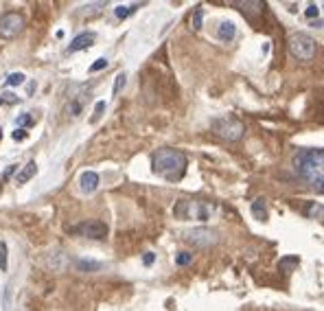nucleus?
<instances>
[{"label": "nucleus", "mask_w": 324, "mask_h": 311, "mask_svg": "<svg viewBox=\"0 0 324 311\" xmlns=\"http://www.w3.org/2000/svg\"><path fill=\"white\" fill-rule=\"evenodd\" d=\"M300 263V258L298 256H285V258H281V263H278V268H281L283 272H291L296 265Z\"/></svg>", "instance_id": "aec40b11"}, {"label": "nucleus", "mask_w": 324, "mask_h": 311, "mask_svg": "<svg viewBox=\"0 0 324 311\" xmlns=\"http://www.w3.org/2000/svg\"><path fill=\"white\" fill-rule=\"evenodd\" d=\"M210 129L215 132L219 138L230 140V143L241 140L243 134H246V125H243L239 118H234V116H219V118H215V121L210 123Z\"/></svg>", "instance_id": "39448f33"}, {"label": "nucleus", "mask_w": 324, "mask_h": 311, "mask_svg": "<svg viewBox=\"0 0 324 311\" xmlns=\"http://www.w3.org/2000/svg\"><path fill=\"white\" fill-rule=\"evenodd\" d=\"M79 184H81V191H84L86 195H92L94 191L99 189V184H101V177L97 171H84L79 175Z\"/></svg>", "instance_id": "1a4fd4ad"}, {"label": "nucleus", "mask_w": 324, "mask_h": 311, "mask_svg": "<svg viewBox=\"0 0 324 311\" xmlns=\"http://www.w3.org/2000/svg\"><path fill=\"white\" fill-rule=\"evenodd\" d=\"M68 114H70V116H75V118L84 114V97L70 99V103H68Z\"/></svg>", "instance_id": "a211bd4d"}, {"label": "nucleus", "mask_w": 324, "mask_h": 311, "mask_svg": "<svg viewBox=\"0 0 324 311\" xmlns=\"http://www.w3.org/2000/svg\"><path fill=\"white\" fill-rule=\"evenodd\" d=\"M175 263H178V265L193 263V254H191V252H178V254H175Z\"/></svg>", "instance_id": "b1692460"}, {"label": "nucleus", "mask_w": 324, "mask_h": 311, "mask_svg": "<svg viewBox=\"0 0 324 311\" xmlns=\"http://www.w3.org/2000/svg\"><path fill=\"white\" fill-rule=\"evenodd\" d=\"M252 217L259 221L267 219V202H265V197H256L252 202Z\"/></svg>", "instance_id": "ddd939ff"}, {"label": "nucleus", "mask_w": 324, "mask_h": 311, "mask_svg": "<svg viewBox=\"0 0 324 311\" xmlns=\"http://www.w3.org/2000/svg\"><path fill=\"white\" fill-rule=\"evenodd\" d=\"M24 79H26L24 72H11V75L7 77L5 84L9 86V88H13V86H22V84H24Z\"/></svg>", "instance_id": "4be33fe9"}, {"label": "nucleus", "mask_w": 324, "mask_h": 311, "mask_svg": "<svg viewBox=\"0 0 324 311\" xmlns=\"http://www.w3.org/2000/svg\"><path fill=\"white\" fill-rule=\"evenodd\" d=\"M136 9H141V3H131V5H119L114 9V16L119 18V20H125V18H129L131 13H136Z\"/></svg>", "instance_id": "4468645a"}, {"label": "nucleus", "mask_w": 324, "mask_h": 311, "mask_svg": "<svg viewBox=\"0 0 324 311\" xmlns=\"http://www.w3.org/2000/svg\"><path fill=\"white\" fill-rule=\"evenodd\" d=\"M0 106H3V97H0Z\"/></svg>", "instance_id": "473e14b6"}, {"label": "nucleus", "mask_w": 324, "mask_h": 311, "mask_svg": "<svg viewBox=\"0 0 324 311\" xmlns=\"http://www.w3.org/2000/svg\"><path fill=\"white\" fill-rule=\"evenodd\" d=\"M92 42H94V33H79L77 38L70 42L68 53H79V50L90 48V46H92Z\"/></svg>", "instance_id": "9d476101"}, {"label": "nucleus", "mask_w": 324, "mask_h": 311, "mask_svg": "<svg viewBox=\"0 0 324 311\" xmlns=\"http://www.w3.org/2000/svg\"><path fill=\"white\" fill-rule=\"evenodd\" d=\"M16 169H18L16 165H9V167H7V169H5V173H3V180H7V177H9L13 171H16Z\"/></svg>", "instance_id": "2f4dec72"}, {"label": "nucleus", "mask_w": 324, "mask_h": 311, "mask_svg": "<svg viewBox=\"0 0 324 311\" xmlns=\"http://www.w3.org/2000/svg\"><path fill=\"white\" fill-rule=\"evenodd\" d=\"M324 151L320 147L315 149H298V153L293 156V171L298 177L307 180L311 187L322 191V180H324Z\"/></svg>", "instance_id": "f257e3e1"}, {"label": "nucleus", "mask_w": 324, "mask_h": 311, "mask_svg": "<svg viewBox=\"0 0 324 311\" xmlns=\"http://www.w3.org/2000/svg\"><path fill=\"white\" fill-rule=\"evenodd\" d=\"M234 38H237V27H234V22H222V24L217 27V40L219 42L230 44Z\"/></svg>", "instance_id": "9b49d317"}, {"label": "nucleus", "mask_w": 324, "mask_h": 311, "mask_svg": "<svg viewBox=\"0 0 324 311\" xmlns=\"http://www.w3.org/2000/svg\"><path fill=\"white\" fill-rule=\"evenodd\" d=\"M26 27V20L22 13L18 11H7L0 16V38L3 40H13L24 31Z\"/></svg>", "instance_id": "423d86ee"}, {"label": "nucleus", "mask_w": 324, "mask_h": 311, "mask_svg": "<svg viewBox=\"0 0 324 311\" xmlns=\"http://www.w3.org/2000/svg\"><path fill=\"white\" fill-rule=\"evenodd\" d=\"M11 307V283L5 287V311H9Z\"/></svg>", "instance_id": "bb28decb"}, {"label": "nucleus", "mask_w": 324, "mask_h": 311, "mask_svg": "<svg viewBox=\"0 0 324 311\" xmlns=\"http://www.w3.org/2000/svg\"><path fill=\"white\" fill-rule=\"evenodd\" d=\"M77 270L79 272H101L103 270V263L92 261V258H79V261H77Z\"/></svg>", "instance_id": "2eb2a0df"}, {"label": "nucleus", "mask_w": 324, "mask_h": 311, "mask_svg": "<svg viewBox=\"0 0 324 311\" xmlns=\"http://www.w3.org/2000/svg\"><path fill=\"white\" fill-rule=\"evenodd\" d=\"M35 173H38V165H35V160H29L26 165L18 171V175H16V184H18V187H20V184H26Z\"/></svg>", "instance_id": "f8f14e48"}, {"label": "nucleus", "mask_w": 324, "mask_h": 311, "mask_svg": "<svg viewBox=\"0 0 324 311\" xmlns=\"http://www.w3.org/2000/svg\"><path fill=\"white\" fill-rule=\"evenodd\" d=\"M103 68H107V59L105 57H99V59H94V64L90 66V72H99Z\"/></svg>", "instance_id": "393cba45"}, {"label": "nucleus", "mask_w": 324, "mask_h": 311, "mask_svg": "<svg viewBox=\"0 0 324 311\" xmlns=\"http://www.w3.org/2000/svg\"><path fill=\"white\" fill-rule=\"evenodd\" d=\"M9 270V250H7V243L0 241V272Z\"/></svg>", "instance_id": "6ab92c4d"}, {"label": "nucleus", "mask_w": 324, "mask_h": 311, "mask_svg": "<svg viewBox=\"0 0 324 311\" xmlns=\"http://www.w3.org/2000/svg\"><path fill=\"white\" fill-rule=\"evenodd\" d=\"M125 84H127V75L125 72H119V75L114 77V88H112V94L116 97V94H121V90L125 88Z\"/></svg>", "instance_id": "412c9836"}, {"label": "nucleus", "mask_w": 324, "mask_h": 311, "mask_svg": "<svg viewBox=\"0 0 324 311\" xmlns=\"http://www.w3.org/2000/svg\"><path fill=\"white\" fill-rule=\"evenodd\" d=\"M182 239L193 248H210L219 241V232L212 228H193V230H184Z\"/></svg>", "instance_id": "0eeeda50"}, {"label": "nucleus", "mask_w": 324, "mask_h": 311, "mask_svg": "<svg viewBox=\"0 0 324 311\" xmlns=\"http://www.w3.org/2000/svg\"><path fill=\"white\" fill-rule=\"evenodd\" d=\"M103 112H105V101H99L97 106H94V114H92V123H97L99 118L103 116Z\"/></svg>", "instance_id": "a878e982"}, {"label": "nucleus", "mask_w": 324, "mask_h": 311, "mask_svg": "<svg viewBox=\"0 0 324 311\" xmlns=\"http://www.w3.org/2000/svg\"><path fill=\"white\" fill-rule=\"evenodd\" d=\"M153 261H156V254H153V252H145V256H143V263H145V265H151Z\"/></svg>", "instance_id": "c756f323"}, {"label": "nucleus", "mask_w": 324, "mask_h": 311, "mask_svg": "<svg viewBox=\"0 0 324 311\" xmlns=\"http://www.w3.org/2000/svg\"><path fill=\"white\" fill-rule=\"evenodd\" d=\"M305 215L309 219H322V215H324V206L320 202H307L305 206Z\"/></svg>", "instance_id": "dca6fc26"}, {"label": "nucleus", "mask_w": 324, "mask_h": 311, "mask_svg": "<svg viewBox=\"0 0 324 311\" xmlns=\"http://www.w3.org/2000/svg\"><path fill=\"white\" fill-rule=\"evenodd\" d=\"M217 206L212 202H204V199H180L173 206V215L178 219H197V221H208L215 215Z\"/></svg>", "instance_id": "7ed1b4c3"}, {"label": "nucleus", "mask_w": 324, "mask_h": 311, "mask_svg": "<svg viewBox=\"0 0 324 311\" xmlns=\"http://www.w3.org/2000/svg\"><path fill=\"white\" fill-rule=\"evenodd\" d=\"M0 97H3V103H16V101H18L16 94H9V92H7V94H0Z\"/></svg>", "instance_id": "7c9ffc66"}, {"label": "nucleus", "mask_w": 324, "mask_h": 311, "mask_svg": "<svg viewBox=\"0 0 324 311\" xmlns=\"http://www.w3.org/2000/svg\"><path fill=\"white\" fill-rule=\"evenodd\" d=\"M151 167H153V173H158L160 177H165L169 182H175V180H182V175L186 173L188 158L180 149L165 147V149H158L153 153Z\"/></svg>", "instance_id": "f03ea898"}, {"label": "nucleus", "mask_w": 324, "mask_h": 311, "mask_svg": "<svg viewBox=\"0 0 324 311\" xmlns=\"http://www.w3.org/2000/svg\"><path fill=\"white\" fill-rule=\"evenodd\" d=\"M202 24H204V9H202V5H197L193 16H191V29H193V31H200Z\"/></svg>", "instance_id": "f3484780"}, {"label": "nucleus", "mask_w": 324, "mask_h": 311, "mask_svg": "<svg viewBox=\"0 0 324 311\" xmlns=\"http://www.w3.org/2000/svg\"><path fill=\"white\" fill-rule=\"evenodd\" d=\"M287 46H289V53L293 59H298V62H311L315 57V50H318V44L311 35L307 33H293L289 42H287Z\"/></svg>", "instance_id": "20e7f679"}, {"label": "nucleus", "mask_w": 324, "mask_h": 311, "mask_svg": "<svg viewBox=\"0 0 324 311\" xmlns=\"http://www.w3.org/2000/svg\"><path fill=\"white\" fill-rule=\"evenodd\" d=\"M305 16H307L309 20H313V18H320V5H315V3L307 5V9H305Z\"/></svg>", "instance_id": "5701e85b"}, {"label": "nucleus", "mask_w": 324, "mask_h": 311, "mask_svg": "<svg viewBox=\"0 0 324 311\" xmlns=\"http://www.w3.org/2000/svg\"><path fill=\"white\" fill-rule=\"evenodd\" d=\"M33 123V118L29 116V114H22V116H18V125H22V127H26V125H31ZM20 127V129H22Z\"/></svg>", "instance_id": "cd10ccee"}, {"label": "nucleus", "mask_w": 324, "mask_h": 311, "mask_svg": "<svg viewBox=\"0 0 324 311\" xmlns=\"http://www.w3.org/2000/svg\"><path fill=\"white\" fill-rule=\"evenodd\" d=\"M26 138V129H16V132H13V140H24Z\"/></svg>", "instance_id": "c85d7f7f"}, {"label": "nucleus", "mask_w": 324, "mask_h": 311, "mask_svg": "<svg viewBox=\"0 0 324 311\" xmlns=\"http://www.w3.org/2000/svg\"><path fill=\"white\" fill-rule=\"evenodd\" d=\"M72 235H79V237H86V239H105L107 237V226L99 219H88V221H81V224L72 226L70 228Z\"/></svg>", "instance_id": "6e6552de"}]
</instances>
